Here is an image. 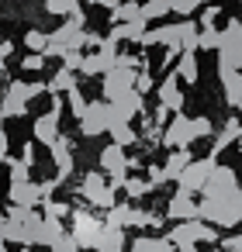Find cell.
Wrapping results in <instances>:
<instances>
[{
  "label": "cell",
  "mask_w": 242,
  "mask_h": 252,
  "mask_svg": "<svg viewBox=\"0 0 242 252\" xmlns=\"http://www.w3.org/2000/svg\"><path fill=\"white\" fill-rule=\"evenodd\" d=\"M197 218H204L207 224H242V193H225V197H204Z\"/></svg>",
  "instance_id": "cell-1"
},
{
  "label": "cell",
  "mask_w": 242,
  "mask_h": 252,
  "mask_svg": "<svg viewBox=\"0 0 242 252\" xmlns=\"http://www.w3.org/2000/svg\"><path fill=\"white\" fill-rule=\"evenodd\" d=\"M80 193H83V200H90V204L101 207V211H111V207L118 204V197H114V190H111V183H107V176H104L101 169H90V173L80 180Z\"/></svg>",
  "instance_id": "cell-2"
},
{
  "label": "cell",
  "mask_w": 242,
  "mask_h": 252,
  "mask_svg": "<svg viewBox=\"0 0 242 252\" xmlns=\"http://www.w3.org/2000/svg\"><path fill=\"white\" fill-rule=\"evenodd\" d=\"M218 66L239 69L242 73V21L232 18L221 32V49H218Z\"/></svg>",
  "instance_id": "cell-3"
},
{
  "label": "cell",
  "mask_w": 242,
  "mask_h": 252,
  "mask_svg": "<svg viewBox=\"0 0 242 252\" xmlns=\"http://www.w3.org/2000/svg\"><path fill=\"white\" fill-rule=\"evenodd\" d=\"M173 245H180V242H218V228H211L204 218H190V221H176L173 228H170V235H166Z\"/></svg>",
  "instance_id": "cell-4"
},
{
  "label": "cell",
  "mask_w": 242,
  "mask_h": 252,
  "mask_svg": "<svg viewBox=\"0 0 242 252\" xmlns=\"http://www.w3.org/2000/svg\"><path fill=\"white\" fill-rule=\"evenodd\" d=\"M76 125H80V135H83V138L104 135L107 125H111V104H107V100H90L87 111L76 118Z\"/></svg>",
  "instance_id": "cell-5"
},
{
  "label": "cell",
  "mask_w": 242,
  "mask_h": 252,
  "mask_svg": "<svg viewBox=\"0 0 242 252\" xmlns=\"http://www.w3.org/2000/svg\"><path fill=\"white\" fill-rule=\"evenodd\" d=\"M83 25H87L83 11H73V14H69L52 35H49V42H56V45H63V49H83V42H87Z\"/></svg>",
  "instance_id": "cell-6"
},
{
  "label": "cell",
  "mask_w": 242,
  "mask_h": 252,
  "mask_svg": "<svg viewBox=\"0 0 242 252\" xmlns=\"http://www.w3.org/2000/svg\"><path fill=\"white\" fill-rule=\"evenodd\" d=\"M214 166H218V162H214V156H204V159H194V162H190V166H187V169H183V173L176 176V183H180V190H187V193H201Z\"/></svg>",
  "instance_id": "cell-7"
},
{
  "label": "cell",
  "mask_w": 242,
  "mask_h": 252,
  "mask_svg": "<svg viewBox=\"0 0 242 252\" xmlns=\"http://www.w3.org/2000/svg\"><path fill=\"white\" fill-rule=\"evenodd\" d=\"M135 76H138V69H125V66H114V69H107V73L101 76L104 100H114V97H121V94L135 90Z\"/></svg>",
  "instance_id": "cell-8"
},
{
  "label": "cell",
  "mask_w": 242,
  "mask_h": 252,
  "mask_svg": "<svg viewBox=\"0 0 242 252\" xmlns=\"http://www.w3.org/2000/svg\"><path fill=\"white\" fill-rule=\"evenodd\" d=\"M69 218H73V238L80 242V249H94V242H97L104 221H101L97 214H90V211H73Z\"/></svg>",
  "instance_id": "cell-9"
},
{
  "label": "cell",
  "mask_w": 242,
  "mask_h": 252,
  "mask_svg": "<svg viewBox=\"0 0 242 252\" xmlns=\"http://www.w3.org/2000/svg\"><path fill=\"white\" fill-rule=\"evenodd\" d=\"M190 142H197L194 138V125H190V118L187 114H173V121L166 125V131H163V145H170V149H190Z\"/></svg>",
  "instance_id": "cell-10"
},
{
  "label": "cell",
  "mask_w": 242,
  "mask_h": 252,
  "mask_svg": "<svg viewBox=\"0 0 242 252\" xmlns=\"http://www.w3.org/2000/svg\"><path fill=\"white\" fill-rule=\"evenodd\" d=\"M201 193H204V197H225V193H239V176H235V169H232V166H214Z\"/></svg>",
  "instance_id": "cell-11"
},
{
  "label": "cell",
  "mask_w": 242,
  "mask_h": 252,
  "mask_svg": "<svg viewBox=\"0 0 242 252\" xmlns=\"http://www.w3.org/2000/svg\"><path fill=\"white\" fill-rule=\"evenodd\" d=\"M49 149H52V162H56V169H59L56 180L66 183V180L73 176V138H69V135H59Z\"/></svg>",
  "instance_id": "cell-12"
},
{
  "label": "cell",
  "mask_w": 242,
  "mask_h": 252,
  "mask_svg": "<svg viewBox=\"0 0 242 252\" xmlns=\"http://www.w3.org/2000/svg\"><path fill=\"white\" fill-rule=\"evenodd\" d=\"M107 104H111V125L114 121H132L135 114H142V94L138 90H128V94H121V97H114Z\"/></svg>",
  "instance_id": "cell-13"
},
{
  "label": "cell",
  "mask_w": 242,
  "mask_h": 252,
  "mask_svg": "<svg viewBox=\"0 0 242 252\" xmlns=\"http://www.w3.org/2000/svg\"><path fill=\"white\" fill-rule=\"evenodd\" d=\"M197 211H201V200H194V193H187V190H176L166 204L170 221H190V218H197Z\"/></svg>",
  "instance_id": "cell-14"
},
{
  "label": "cell",
  "mask_w": 242,
  "mask_h": 252,
  "mask_svg": "<svg viewBox=\"0 0 242 252\" xmlns=\"http://www.w3.org/2000/svg\"><path fill=\"white\" fill-rule=\"evenodd\" d=\"M11 204H21V207H42L45 193H42V183L35 180H25V183H11Z\"/></svg>",
  "instance_id": "cell-15"
},
{
  "label": "cell",
  "mask_w": 242,
  "mask_h": 252,
  "mask_svg": "<svg viewBox=\"0 0 242 252\" xmlns=\"http://www.w3.org/2000/svg\"><path fill=\"white\" fill-rule=\"evenodd\" d=\"M156 97H159V104L163 107H170L173 114L176 111H183V90H180V76L176 73H170L159 87H156Z\"/></svg>",
  "instance_id": "cell-16"
},
{
  "label": "cell",
  "mask_w": 242,
  "mask_h": 252,
  "mask_svg": "<svg viewBox=\"0 0 242 252\" xmlns=\"http://www.w3.org/2000/svg\"><path fill=\"white\" fill-rule=\"evenodd\" d=\"M32 135H35V142H42V145H52L63 131H59V111H45L42 118H35V125H32Z\"/></svg>",
  "instance_id": "cell-17"
},
{
  "label": "cell",
  "mask_w": 242,
  "mask_h": 252,
  "mask_svg": "<svg viewBox=\"0 0 242 252\" xmlns=\"http://www.w3.org/2000/svg\"><path fill=\"white\" fill-rule=\"evenodd\" d=\"M94 252H128V238H125V228H111L104 224L97 242H94Z\"/></svg>",
  "instance_id": "cell-18"
},
{
  "label": "cell",
  "mask_w": 242,
  "mask_h": 252,
  "mask_svg": "<svg viewBox=\"0 0 242 252\" xmlns=\"http://www.w3.org/2000/svg\"><path fill=\"white\" fill-rule=\"evenodd\" d=\"M218 76H221V87H225V100H228V107H242V73H239V69H225V66H218Z\"/></svg>",
  "instance_id": "cell-19"
},
{
  "label": "cell",
  "mask_w": 242,
  "mask_h": 252,
  "mask_svg": "<svg viewBox=\"0 0 242 252\" xmlns=\"http://www.w3.org/2000/svg\"><path fill=\"white\" fill-rule=\"evenodd\" d=\"M149 21L145 18H138V21H121V25H111V42H142V35L149 32L145 28Z\"/></svg>",
  "instance_id": "cell-20"
},
{
  "label": "cell",
  "mask_w": 242,
  "mask_h": 252,
  "mask_svg": "<svg viewBox=\"0 0 242 252\" xmlns=\"http://www.w3.org/2000/svg\"><path fill=\"white\" fill-rule=\"evenodd\" d=\"M176 76H180V83H197L201 66H197V56L194 52H180L176 56Z\"/></svg>",
  "instance_id": "cell-21"
},
{
  "label": "cell",
  "mask_w": 242,
  "mask_h": 252,
  "mask_svg": "<svg viewBox=\"0 0 242 252\" xmlns=\"http://www.w3.org/2000/svg\"><path fill=\"white\" fill-rule=\"evenodd\" d=\"M239 135H242V125H239V118H228V121H225V128L214 135V149H211V156H218L221 149H228L232 142H239Z\"/></svg>",
  "instance_id": "cell-22"
},
{
  "label": "cell",
  "mask_w": 242,
  "mask_h": 252,
  "mask_svg": "<svg viewBox=\"0 0 242 252\" xmlns=\"http://www.w3.org/2000/svg\"><path fill=\"white\" fill-rule=\"evenodd\" d=\"M194 162V156H190V149H173L170 152V159H166V166H163V173H166V180H176L187 166Z\"/></svg>",
  "instance_id": "cell-23"
},
{
  "label": "cell",
  "mask_w": 242,
  "mask_h": 252,
  "mask_svg": "<svg viewBox=\"0 0 242 252\" xmlns=\"http://www.w3.org/2000/svg\"><path fill=\"white\" fill-rule=\"evenodd\" d=\"M128 252H176V245L170 238H152V235H142L128 245Z\"/></svg>",
  "instance_id": "cell-24"
},
{
  "label": "cell",
  "mask_w": 242,
  "mask_h": 252,
  "mask_svg": "<svg viewBox=\"0 0 242 252\" xmlns=\"http://www.w3.org/2000/svg\"><path fill=\"white\" fill-rule=\"evenodd\" d=\"M197 38H201V25L183 18L180 21V52H197Z\"/></svg>",
  "instance_id": "cell-25"
},
{
  "label": "cell",
  "mask_w": 242,
  "mask_h": 252,
  "mask_svg": "<svg viewBox=\"0 0 242 252\" xmlns=\"http://www.w3.org/2000/svg\"><path fill=\"white\" fill-rule=\"evenodd\" d=\"M142 18V4H135V0H114V7H111V21L121 25V21H138Z\"/></svg>",
  "instance_id": "cell-26"
},
{
  "label": "cell",
  "mask_w": 242,
  "mask_h": 252,
  "mask_svg": "<svg viewBox=\"0 0 242 252\" xmlns=\"http://www.w3.org/2000/svg\"><path fill=\"white\" fill-rule=\"evenodd\" d=\"M0 114H4V118H25L28 114V100L7 90L4 97H0Z\"/></svg>",
  "instance_id": "cell-27"
},
{
  "label": "cell",
  "mask_w": 242,
  "mask_h": 252,
  "mask_svg": "<svg viewBox=\"0 0 242 252\" xmlns=\"http://www.w3.org/2000/svg\"><path fill=\"white\" fill-rule=\"evenodd\" d=\"M49 90L52 94H69V90H76V69H56L52 73V80H49Z\"/></svg>",
  "instance_id": "cell-28"
},
{
  "label": "cell",
  "mask_w": 242,
  "mask_h": 252,
  "mask_svg": "<svg viewBox=\"0 0 242 252\" xmlns=\"http://www.w3.org/2000/svg\"><path fill=\"white\" fill-rule=\"evenodd\" d=\"M107 131H111V142H114V145H125V149H128V145L138 142V131L132 128V121H114Z\"/></svg>",
  "instance_id": "cell-29"
},
{
  "label": "cell",
  "mask_w": 242,
  "mask_h": 252,
  "mask_svg": "<svg viewBox=\"0 0 242 252\" xmlns=\"http://www.w3.org/2000/svg\"><path fill=\"white\" fill-rule=\"evenodd\" d=\"M7 90H11V94H18V97H25V100H35V97H42V94L49 90V83H42V80L21 83V80H14V83H11Z\"/></svg>",
  "instance_id": "cell-30"
},
{
  "label": "cell",
  "mask_w": 242,
  "mask_h": 252,
  "mask_svg": "<svg viewBox=\"0 0 242 252\" xmlns=\"http://www.w3.org/2000/svg\"><path fill=\"white\" fill-rule=\"evenodd\" d=\"M107 69H114V66H107L97 52H90V56H83V63H80V73L83 76H104Z\"/></svg>",
  "instance_id": "cell-31"
},
{
  "label": "cell",
  "mask_w": 242,
  "mask_h": 252,
  "mask_svg": "<svg viewBox=\"0 0 242 252\" xmlns=\"http://www.w3.org/2000/svg\"><path fill=\"white\" fill-rule=\"evenodd\" d=\"M156 35H159V45L180 52V21H176V25H163V28H156Z\"/></svg>",
  "instance_id": "cell-32"
},
{
  "label": "cell",
  "mask_w": 242,
  "mask_h": 252,
  "mask_svg": "<svg viewBox=\"0 0 242 252\" xmlns=\"http://www.w3.org/2000/svg\"><path fill=\"white\" fill-rule=\"evenodd\" d=\"M25 45H28V52H42V56H45L49 32H42V28H28V32H25Z\"/></svg>",
  "instance_id": "cell-33"
},
{
  "label": "cell",
  "mask_w": 242,
  "mask_h": 252,
  "mask_svg": "<svg viewBox=\"0 0 242 252\" xmlns=\"http://www.w3.org/2000/svg\"><path fill=\"white\" fill-rule=\"evenodd\" d=\"M128 214H132V204H114V207L107 211L104 224H111V228H128Z\"/></svg>",
  "instance_id": "cell-34"
},
{
  "label": "cell",
  "mask_w": 242,
  "mask_h": 252,
  "mask_svg": "<svg viewBox=\"0 0 242 252\" xmlns=\"http://www.w3.org/2000/svg\"><path fill=\"white\" fill-rule=\"evenodd\" d=\"M166 14H170V0H145L142 4V18L145 21H159Z\"/></svg>",
  "instance_id": "cell-35"
},
{
  "label": "cell",
  "mask_w": 242,
  "mask_h": 252,
  "mask_svg": "<svg viewBox=\"0 0 242 252\" xmlns=\"http://www.w3.org/2000/svg\"><path fill=\"white\" fill-rule=\"evenodd\" d=\"M197 49H204V52H218V49H221V32H218V28H201Z\"/></svg>",
  "instance_id": "cell-36"
},
{
  "label": "cell",
  "mask_w": 242,
  "mask_h": 252,
  "mask_svg": "<svg viewBox=\"0 0 242 252\" xmlns=\"http://www.w3.org/2000/svg\"><path fill=\"white\" fill-rule=\"evenodd\" d=\"M121 190L128 193V200H138V197H145V193L152 190V183H149V180H138V176H128Z\"/></svg>",
  "instance_id": "cell-37"
},
{
  "label": "cell",
  "mask_w": 242,
  "mask_h": 252,
  "mask_svg": "<svg viewBox=\"0 0 242 252\" xmlns=\"http://www.w3.org/2000/svg\"><path fill=\"white\" fill-rule=\"evenodd\" d=\"M45 11L59 14V18H69L73 11H80V0H45Z\"/></svg>",
  "instance_id": "cell-38"
},
{
  "label": "cell",
  "mask_w": 242,
  "mask_h": 252,
  "mask_svg": "<svg viewBox=\"0 0 242 252\" xmlns=\"http://www.w3.org/2000/svg\"><path fill=\"white\" fill-rule=\"evenodd\" d=\"M42 214H45V218L63 221V218H69V214H73V207H69V204H63V200H52V197H49V200L42 204Z\"/></svg>",
  "instance_id": "cell-39"
},
{
  "label": "cell",
  "mask_w": 242,
  "mask_h": 252,
  "mask_svg": "<svg viewBox=\"0 0 242 252\" xmlns=\"http://www.w3.org/2000/svg\"><path fill=\"white\" fill-rule=\"evenodd\" d=\"M63 231H66V228H63V221H56V218H45V221H42V245L49 249V245H52V242H56Z\"/></svg>",
  "instance_id": "cell-40"
},
{
  "label": "cell",
  "mask_w": 242,
  "mask_h": 252,
  "mask_svg": "<svg viewBox=\"0 0 242 252\" xmlns=\"http://www.w3.org/2000/svg\"><path fill=\"white\" fill-rule=\"evenodd\" d=\"M4 162H7V169H11V183H25V180H32V176H28L32 166H28L25 159H11V156H7Z\"/></svg>",
  "instance_id": "cell-41"
},
{
  "label": "cell",
  "mask_w": 242,
  "mask_h": 252,
  "mask_svg": "<svg viewBox=\"0 0 242 252\" xmlns=\"http://www.w3.org/2000/svg\"><path fill=\"white\" fill-rule=\"evenodd\" d=\"M201 7V0H170V11L180 14V18H194Z\"/></svg>",
  "instance_id": "cell-42"
},
{
  "label": "cell",
  "mask_w": 242,
  "mask_h": 252,
  "mask_svg": "<svg viewBox=\"0 0 242 252\" xmlns=\"http://www.w3.org/2000/svg\"><path fill=\"white\" fill-rule=\"evenodd\" d=\"M49 249H52V252H80V242L73 238V231H63V235H59Z\"/></svg>",
  "instance_id": "cell-43"
},
{
  "label": "cell",
  "mask_w": 242,
  "mask_h": 252,
  "mask_svg": "<svg viewBox=\"0 0 242 252\" xmlns=\"http://www.w3.org/2000/svg\"><path fill=\"white\" fill-rule=\"evenodd\" d=\"M21 69H25V73H38V69H45V56H42V52H28V56L21 59Z\"/></svg>",
  "instance_id": "cell-44"
},
{
  "label": "cell",
  "mask_w": 242,
  "mask_h": 252,
  "mask_svg": "<svg viewBox=\"0 0 242 252\" xmlns=\"http://www.w3.org/2000/svg\"><path fill=\"white\" fill-rule=\"evenodd\" d=\"M66 104H69V111L80 118V114L87 111V104H90V100H83V94H80V90H69V94H66Z\"/></svg>",
  "instance_id": "cell-45"
},
{
  "label": "cell",
  "mask_w": 242,
  "mask_h": 252,
  "mask_svg": "<svg viewBox=\"0 0 242 252\" xmlns=\"http://www.w3.org/2000/svg\"><path fill=\"white\" fill-rule=\"evenodd\" d=\"M135 90H138V94L156 90V80H152V73H149V69H138V76H135Z\"/></svg>",
  "instance_id": "cell-46"
},
{
  "label": "cell",
  "mask_w": 242,
  "mask_h": 252,
  "mask_svg": "<svg viewBox=\"0 0 242 252\" xmlns=\"http://www.w3.org/2000/svg\"><path fill=\"white\" fill-rule=\"evenodd\" d=\"M190 125H194V138H207V135L214 131L211 118H190Z\"/></svg>",
  "instance_id": "cell-47"
},
{
  "label": "cell",
  "mask_w": 242,
  "mask_h": 252,
  "mask_svg": "<svg viewBox=\"0 0 242 252\" xmlns=\"http://www.w3.org/2000/svg\"><path fill=\"white\" fill-rule=\"evenodd\" d=\"M218 11H221L218 4H207V7L201 11V21H197V25H201V28H214V21H218Z\"/></svg>",
  "instance_id": "cell-48"
},
{
  "label": "cell",
  "mask_w": 242,
  "mask_h": 252,
  "mask_svg": "<svg viewBox=\"0 0 242 252\" xmlns=\"http://www.w3.org/2000/svg\"><path fill=\"white\" fill-rule=\"evenodd\" d=\"M80 63H83V52H80V49H66V52H63V66H66V69H76V73H80Z\"/></svg>",
  "instance_id": "cell-49"
},
{
  "label": "cell",
  "mask_w": 242,
  "mask_h": 252,
  "mask_svg": "<svg viewBox=\"0 0 242 252\" xmlns=\"http://www.w3.org/2000/svg\"><path fill=\"white\" fill-rule=\"evenodd\" d=\"M221 249H225V252H242V235H228V238L221 242Z\"/></svg>",
  "instance_id": "cell-50"
},
{
  "label": "cell",
  "mask_w": 242,
  "mask_h": 252,
  "mask_svg": "<svg viewBox=\"0 0 242 252\" xmlns=\"http://www.w3.org/2000/svg\"><path fill=\"white\" fill-rule=\"evenodd\" d=\"M83 45H90V49L97 52V49L104 45V35H97V32H87V42H83Z\"/></svg>",
  "instance_id": "cell-51"
},
{
  "label": "cell",
  "mask_w": 242,
  "mask_h": 252,
  "mask_svg": "<svg viewBox=\"0 0 242 252\" xmlns=\"http://www.w3.org/2000/svg\"><path fill=\"white\" fill-rule=\"evenodd\" d=\"M21 159H25L28 166H35V145H32V142H25V149H21Z\"/></svg>",
  "instance_id": "cell-52"
},
{
  "label": "cell",
  "mask_w": 242,
  "mask_h": 252,
  "mask_svg": "<svg viewBox=\"0 0 242 252\" xmlns=\"http://www.w3.org/2000/svg\"><path fill=\"white\" fill-rule=\"evenodd\" d=\"M7 149H11V145H7V131H4V128H0V162H4V159H7Z\"/></svg>",
  "instance_id": "cell-53"
},
{
  "label": "cell",
  "mask_w": 242,
  "mask_h": 252,
  "mask_svg": "<svg viewBox=\"0 0 242 252\" xmlns=\"http://www.w3.org/2000/svg\"><path fill=\"white\" fill-rule=\"evenodd\" d=\"M0 56H4V59H11V56H14V42H7V38L0 42Z\"/></svg>",
  "instance_id": "cell-54"
},
{
  "label": "cell",
  "mask_w": 242,
  "mask_h": 252,
  "mask_svg": "<svg viewBox=\"0 0 242 252\" xmlns=\"http://www.w3.org/2000/svg\"><path fill=\"white\" fill-rule=\"evenodd\" d=\"M176 252H197V242H180Z\"/></svg>",
  "instance_id": "cell-55"
},
{
  "label": "cell",
  "mask_w": 242,
  "mask_h": 252,
  "mask_svg": "<svg viewBox=\"0 0 242 252\" xmlns=\"http://www.w3.org/2000/svg\"><path fill=\"white\" fill-rule=\"evenodd\" d=\"M90 4H101V7H114V0H90Z\"/></svg>",
  "instance_id": "cell-56"
},
{
  "label": "cell",
  "mask_w": 242,
  "mask_h": 252,
  "mask_svg": "<svg viewBox=\"0 0 242 252\" xmlns=\"http://www.w3.org/2000/svg\"><path fill=\"white\" fill-rule=\"evenodd\" d=\"M21 252H32V245H21Z\"/></svg>",
  "instance_id": "cell-57"
},
{
  "label": "cell",
  "mask_w": 242,
  "mask_h": 252,
  "mask_svg": "<svg viewBox=\"0 0 242 252\" xmlns=\"http://www.w3.org/2000/svg\"><path fill=\"white\" fill-rule=\"evenodd\" d=\"M0 73H4V56H0Z\"/></svg>",
  "instance_id": "cell-58"
},
{
  "label": "cell",
  "mask_w": 242,
  "mask_h": 252,
  "mask_svg": "<svg viewBox=\"0 0 242 252\" xmlns=\"http://www.w3.org/2000/svg\"><path fill=\"white\" fill-rule=\"evenodd\" d=\"M0 221H4V207H0Z\"/></svg>",
  "instance_id": "cell-59"
},
{
  "label": "cell",
  "mask_w": 242,
  "mask_h": 252,
  "mask_svg": "<svg viewBox=\"0 0 242 252\" xmlns=\"http://www.w3.org/2000/svg\"><path fill=\"white\" fill-rule=\"evenodd\" d=\"M214 252H225V249H214Z\"/></svg>",
  "instance_id": "cell-60"
},
{
  "label": "cell",
  "mask_w": 242,
  "mask_h": 252,
  "mask_svg": "<svg viewBox=\"0 0 242 252\" xmlns=\"http://www.w3.org/2000/svg\"><path fill=\"white\" fill-rule=\"evenodd\" d=\"M0 118H4V114H0Z\"/></svg>",
  "instance_id": "cell-61"
},
{
  "label": "cell",
  "mask_w": 242,
  "mask_h": 252,
  "mask_svg": "<svg viewBox=\"0 0 242 252\" xmlns=\"http://www.w3.org/2000/svg\"><path fill=\"white\" fill-rule=\"evenodd\" d=\"M239 4H242V0H239Z\"/></svg>",
  "instance_id": "cell-62"
}]
</instances>
